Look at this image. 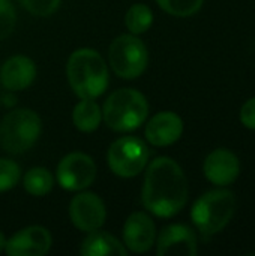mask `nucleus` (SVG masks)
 <instances>
[{
  "label": "nucleus",
  "mask_w": 255,
  "mask_h": 256,
  "mask_svg": "<svg viewBox=\"0 0 255 256\" xmlns=\"http://www.w3.org/2000/svg\"><path fill=\"white\" fill-rule=\"evenodd\" d=\"M188 180L180 165L167 156L156 158L147 166L141 201L158 218H173L188 202Z\"/></svg>",
  "instance_id": "f257e3e1"
},
{
  "label": "nucleus",
  "mask_w": 255,
  "mask_h": 256,
  "mask_svg": "<svg viewBox=\"0 0 255 256\" xmlns=\"http://www.w3.org/2000/svg\"><path fill=\"white\" fill-rule=\"evenodd\" d=\"M71 88L80 99H96L108 87V66L92 48H80L69 56L66 66Z\"/></svg>",
  "instance_id": "f03ea898"
},
{
  "label": "nucleus",
  "mask_w": 255,
  "mask_h": 256,
  "mask_svg": "<svg viewBox=\"0 0 255 256\" xmlns=\"http://www.w3.org/2000/svg\"><path fill=\"white\" fill-rule=\"evenodd\" d=\"M149 114L146 96L135 88L113 92L102 108V120L116 132H129L140 128Z\"/></svg>",
  "instance_id": "7ed1b4c3"
},
{
  "label": "nucleus",
  "mask_w": 255,
  "mask_h": 256,
  "mask_svg": "<svg viewBox=\"0 0 255 256\" xmlns=\"http://www.w3.org/2000/svg\"><path fill=\"white\" fill-rule=\"evenodd\" d=\"M234 212V194L228 189H215L206 192L194 202L191 208V219L201 234L213 236L230 224Z\"/></svg>",
  "instance_id": "20e7f679"
},
{
  "label": "nucleus",
  "mask_w": 255,
  "mask_h": 256,
  "mask_svg": "<svg viewBox=\"0 0 255 256\" xmlns=\"http://www.w3.org/2000/svg\"><path fill=\"white\" fill-rule=\"evenodd\" d=\"M41 117L27 108L8 112L0 122V146L11 154H23L39 140Z\"/></svg>",
  "instance_id": "39448f33"
},
{
  "label": "nucleus",
  "mask_w": 255,
  "mask_h": 256,
  "mask_svg": "<svg viewBox=\"0 0 255 256\" xmlns=\"http://www.w3.org/2000/svg\"><path fill=\"white\" fill-rule=\"evenodd\" d=\"M108 62L117 76L125 80L138 78L147 68V48L137 34H120L108 48Z\"/></svg>",
  "instance_id": "423d86ee"
},
{
  "label": "nucleus",
  "mask_w": 255,
  "mask_h": 256,
  "mask_svg": "<svg viewBox=\"0 0 255 256\" xmlns=\"http://www.w3.org/2000/svg\"><path fill=\"white\" fill-rule=\"evenodd\" d=\"M110 170L122 178H131L143 172L149 162V148L137 136H122L116 140L107 153Z\"/></svg>",
  "instance_id": "0eeeda50"
},
{
  "label": "nucleus",
  "mask_w": 255,
  "mask_h": 256,
  "mask_svg": "<svg viewBox=\"0 0 255 256\" xmlns=\"http://www.w3.org/2000/svg\"><path fill=\"white\" fill-rule=\"evenodd\" d=\"M57 182L65 190L80 192L89 188L96 178V165L93 159L80 152L66 154L57 165Z\"/></svg>",
  "instance_id": "6e6552de"
},
{
  "label": "nucleus",
  "mask_w": 255,
  "mask_h": 256,
  "mask_svg": "<svg viewBox=\"0 0 255 256\" xmlns=\"http://www.w3.org/2000/svg\"><path fill=\"white\" fill-rule=\"evenodd\" d=\"M69 218L75 228L83 232L99 230L107 219L104 201L92 192H81L69 204Z\"/></svg>",
  "instance_id": "1a4fd4ad"
},
{
  "label": "nucleus",
  "mask_w": 255,
  "mask_h": 256,
  "mask_svg": "<svg viewBox=\"0 0 255 256\" xmlns=\"http://www.w3.org/2000/svg\"><path fill=\"white\" fill-rule=\"evenodd\" d=\"M53 238L44 226H27L9 240H6L5 252L9 256H44L48 254Z\"/></svg>",
  "instance_id": "9d476101"
},
{
  "label": "nucleus",
  "mask_w": 255,
  "mask_h": 256,
  "mask_svg": "<svg viewBox=\"0 0 255 256\" xmlns=\"http://www.w3.org/2000/svg\"><path fill=\"white\" fill-rule=\"evenodd\" d=\"M156 242V226L152 218L143 212L132 213L123 226V244L128 252L144 254Z\"/></svg>",
  "instance_id": "9b49d317"
},
{
  "label": "nucleus",
  "mask_w": 255,
  "mask_h": 256,
  "mask_svg": "<svg viewBox=\"0 0 255 256\" xmlns=\"http://www.w3.org/2000/svg\"><path fill=\"white\" fill-rule=\"evenodd\" d=\"M156 254L159 256H195L197 255V236L182 224L165 226L156 242Z\"/></svg>",
  "instance_id": "f8f14e48"
},
{
  "label": "nucleus",
  "mask_w": 255,
  "mask_h": 256,
  "mask_svg": "<svg viewBox=\"0 0 255 256\" xmlns=\"http://www.w3.org/2000/svg\"><path fill=\"white\" fill-rule=\"evenodd\" d=\"M203 172L210 183L221 188L230 186L240 174V162L231 150L216 148L206 158Z\"/></svg>",
  "instance_id": "ddd939ff"
},
{
  "label": "nucleus",
  "mask_w": 255,
  "mask_h": 256,
  "mask_svg": "<svg viewBox=\"0 0 255 256\" xmlns=\"http://www.w3.org/2000/svg\"><path fill=\"white\" fill-rule=\"evenodd\" d=\"M183 134V120L173 111H161L146 124V140L155 147L174 144Z\"/></svg>",
  "instance_id": "4468645a"
},
{
  "label": "nucleus",
  "mask_w": 255,
  "mask_h": 256,
  "mask_svg": "<svg viewBox=\"0 0 255 256\" xmlns=\"http://www.w3.org/2000/svg\"><path fill=\"white\" fill-rule=\"evenodd\" d=\"M36 78V64L26 56H14L0 68V82L9 92H21Z\"/></svg>",
  "instance_id": "2eb2a0df"
},
{
  "label": "nucleus",
  "mask_w": 255,
  "mask_h": 256,
  "mask_svg": "<svg viewBox=\"0 0 255 256\" xmlns=\"http://www.w3.org/2000/svg\"><path fill=\"white\" fill-rule=\"evenodd\" d=\"M81 255L84 256H126L128 249L122 242H119L110 232L96 230L87 232L86 238L80 248Z\"/></svg>",
  "instance_id": "dca6fc26"
},
{
  "label": "nucleus",
  "mask_w": 255,
  "mask_h": 256,
  "mask_svg": "<svg viewBox=\"0 0 255 256\" xmlns=\"http://www.w3.org/2000/svg\"><path fill=\"white\" fill-rule=\"evenodd\" d=\"M101 120L102 110L95 99H81L72 111L74 126L81 132L96 130L101 124Z\"/></svg>",
  "instance_id": "f3484780"
},
{
  "label": "nucleus",
  "mask_w": 255,
  "mask_h": 256,
  "mask_svg": "<svg viewBox=\"0 0 255 256\" xmlns=\"http://www.w3.org/2000/svg\"><path fill=\"white\" fill-rule=\"evenodd\" d=\"M23 184H24V189L27 194H30L33 196H44L48 192H51L54 178L47 168L35 166L26 172Z\"/></svg>",
  "instance_id": "a211bd4d"
},
{
  "label": "nucleus",
  "mask_w": 255,
  "mask_h": 256,
  "mask_svg": "<svg viewBox=\"0 0 255 256\" xmlns=\"http://www.w3.org/2000/svg\"><path fill=\"white\" fill-rule=\"evenodd\" d=\"M125 22H126L128 30H129L132 34L146 33V32L150 28L152 22H153L152 9H150L147 4H143V3L132 4V6L128 9V12H126Z\"/></svg>",
  "instance_id": "6ab92c4d"
},
{
  "label": "nucleus",
  "mask_w": 255,
  "mask_h": 256,
  "mask_svg": "<svg viewBox=\"0 0 255 256\" xmlns=\"http://www.w3.org/2000/svg\"><path fill=\"white\" fill-rule=\"evenodd\" d=\"M203 2L204 0H156L161 9H164L167 14L173 16L180 18L197 14L201 9Z\"/></svg>",
  "instance_id": "aec40b11"
},
{
  "label": "nucleus",
  "mask_w": 255,
  "mask_h": 256,
  "mask_svg": "<svg viewBox=\"0 0 255 256\" xmlns=\"http://www.w3.org/2000/svg\"><path fill=\"white\" fill-rule=\"evenodd\" d=\"M20 177L21 170L17 162L11 159H0V192H6L15 188Z\"/></svg>",
  "instance_id": "412c9836"
},
{
  "label": "nucleus",
  "mask_w": 255,
  "mask_h": 256,
  "mask_svg": "<svg viewBox=\"0 0 255 256\" xmlns=\"http://www.w3.org/2000/svg\"><path fill=\"white\" fill-rule=\"evenodd\" d=\"M15 9L9 0H0V39L8 38L15 28Z\"/></svg>",
  "instance_id": "4be33fe9"
},
{
  "label": "nucleus",
  "mask_w": 255,
  "mask_h": 256,
  "mask_svg": "<svg viewBox=\"0 0 255 256\" xmlns=\"http://www.w3.org/2000/svg\"><path fill=\"white\" fill-rule=\"evenodd\" d=\"M26 10L36 16H48L57 10L60 0H20Z\"/></svg>",
  "instance_id": "5701e85b"
},
{
  "label": "nucleus",
  "mask_w": 255,
  "mask_h": 256,
  "mask_svg": "<svg viewBox=\"0 0 255 256\" xmlns=\"http://www.w3.org/2000/svg\"><path fill=\"white\" fill-rule=\"evenodd\" d=\"M240 122L245 128L255 130V98L246 100L240 108Z\"/></svg>",
  "instance_id": "b1692460"
},
{
  "label": "nucleus",
  "mask_w": 255,
  "mask_h": 256,
  "mask_svg": "<svg viewBox=\"0 0 255 256\" xmlns=\"http://www.w3.org/2000/svg\"><path fill=\"white\" fill-rule=\"evenodd\" d=\"M5 244H6V238H5V236H3V232L0 231V252L5 249Z\"/></svg>",
  "instance_id": "393cba45"
}]
</instances>
